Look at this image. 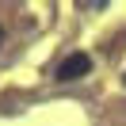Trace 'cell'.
<instances>
[{
	"label": "cell",
	"instance_id": "obj_1",
	"mask_svg": "<svg viewBox=\"0 0 126 126\" xmlns=\"http://www.w3.org/2000/svg\"><path fill=\"white\" fill-rule=\"evenodd\" d=\"M88 69H92V57L88 54H69L57 65V80H80V77H88Z\"/></svg>",
	"mask_w": 126,
	"mask_h": 126
},
{
	"label": "cell",
	"instance_id": "obj_2",
	"mask_svg": "<svg viewBox=\"0 0 126 126\" xmlns=\"http://www.w3.org/2000/svg\"><path fill=\"white\" fill-rule=\"evenodd\" d=\"M0 42H4V31H0Z\"/></svg>",
	"mask_w": 126,
	"mask_h": 126
},
{
	"label": "cell",
	"instance_id": "obj_3",
	"mask_svg": "<svg viewBox=\"0 0 126 126\" xmlns=\"http://www.w3.org/2000/svg\"><path fill=\"white\" fill-rule=\"evenodd\" d=\"M122 80H126V77H122Z\"/></svg>",
	"mask_w": 126,
	"mask_h": 126
}]
</instances>
